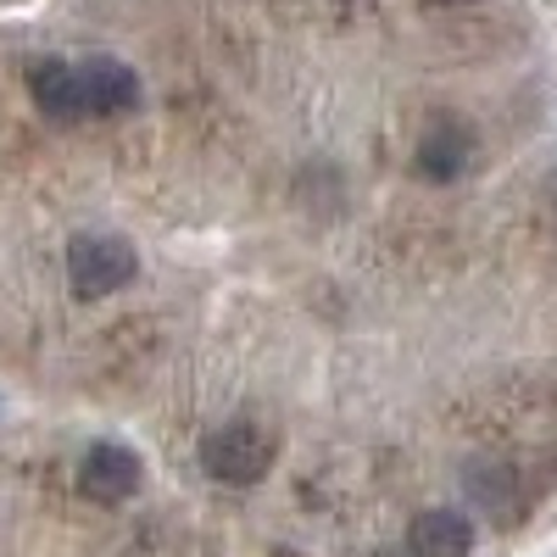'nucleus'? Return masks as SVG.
Returning a JSON list of instances; mask_svg holds the SVG:
<instances>
[{
  "mask_svg": "<svg viewBox=\"0 0 557 557\" xmlns=\"http://www.w3.org/2000/svg\"><path fill=\"white\" fill-rule=\"evenodd\" d=\"M28 96L45 117L57 123H84V117H117L134 112L139 101V78L128 62L117 57H84V62H62L45 57L28 67Z\"/></svg>",
  "mask_w": 557,
  "mask_h": 557,
  "instance_id": "nucleus-1",
  "label": "nucleus"
},
{
  "mask_svg": "<svg viewBox=\"0 0 557 557\" xmlns=\"http://www.w3.org/2000/svg\"><path fill=\"white\" fill-rule=\"evenodd\" d=\"M273 457H278V430L262 424V418H251V412L228 418V424L201 435V469L218 485H257V480H268Z\"/></svg>",
  "mask_w": 557,
  "mask_h": 557,
  "instance_id": "nucleus-2",
  "label": "nucleus"
},
{
  "mask_svg": "<svg viewBox=\"0 0 557 557\" xmlns=\"http://www.w3.org/2000/svg\"><path fill=\"white\" fill-rule=\"evenodd\" d=\"M139 257L123 235H73L67 240V285L78 301H101L134 285Z\"/></svg>",
  "mask_w": 557,
  "mask_h": 557,
  "instance_id": "nucleus-3",
  "label": "nucleus"
},
{
  "mask_svg": "<svg viewBox=\"0 0 557 557\" xmlns=\"http://www.w3.org/2000/svg\"><path fill=\"white\" fill-rule=\"evenodd\" d=\"M139 480H146V469H139V457L117 441H96L84 457H78V491L89 502H101V507H117L139 491Z\"/></svg>",
  "mask_w": 557,
  "mask_h": 557,
  "instance_id": "nucleus-4",
  "label": "nucleus"
},
{
  "mask_svg": "<svg viewBox=\"0 0 557 557\" xmlns=\"http://www.w3.org/2000/svg\"><path fill=\"white\" fill-rule=\"evenodd\" d=\"M407 552L412 557H469L474 552V524L457 507H430L407 524Z\"/></svg>",
  "mask_w": 557,
  "mask_h": 557,
  "instance_id": "nucleus-5",
  "label": "nucleus"
},
{
  "mask_svg": "<svg viewBox=\"0 0 557 557\" xmlns=\"http://www.w3.org/2000/svg\"><path fill=\"white\" fill-rule=\"evenodd\" d=\"M412 168L424 173V178H435V184H446V178H457L462 168H469V134H462L457 123H435L424 139H418V151H412Z\"/></svg>",
  "mask_w": 557,
  "mask_h": 557,
  "instance_id": "nucleus-6",
  "label": "nucleus"
},
{
  "mask_svg": "<svg viewBox=\"0 0 557 557\" xmlns=\"http://www.w3.org/2000/svg\"><path fill=\"white\" fill-rule=\"evenodd\" d=\"M446 7H457V0H446Z\"/></svg>",
  "mask_w": 557,
  "mask_h": 557,
  "instance_id": "nucleus-7",
  "label": "nucleus"
}]
</instances>
